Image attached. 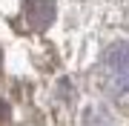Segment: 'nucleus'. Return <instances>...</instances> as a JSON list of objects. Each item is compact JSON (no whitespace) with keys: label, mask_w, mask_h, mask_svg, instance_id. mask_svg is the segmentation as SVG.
Wrapping results in <instances>:
<instances>
[{"label":"nucleus","mask_w":129,"mask_h":126,"mask_svg":"<svg viewBox=\"0 0 129 126\" xmlns=\"http://www.w3.org/2000/svg\"><path fill=\"white\" fill-rule=\"evenodd\" d=\"M0 63H3V55H0Z\"/></svg>","instance_id":"4"},{"label":"nucleus","mask_w":129,"mask_h":126,"mask_svg":"<svg viewBox=\"0 0 129 126\" xmlns=\"http://www.w3.org/2000/svg\"><path fill=\"white\" fill-rule=\"evenodd\" d=\"M0 126H12V109L0 100Z\"/></svg>","instance_id":"3"},{"label":"nucleus","mask_w":129,"mask_h":126,"mask_svg":"<svg viewBox=\"0 0 129 126\" xmlns=\"http://www.w3.org/2000/svg\"><path fill=\"white\" fill-rule=\"evenodd\" d=\"M52 14H55L52 0H26V3H23V17L29 20L32 29L49 26V23H52Z\"/></svg>","instance_id":"2"},{"label":"nucleus","mask_w":129,"mask_h":126,"mask_svg":"<svg viewBox=\"0 0 129 126\" xmlns=\"http://www.w3.org/2000/svg\"><path fill=\"white\" fill-rule=\"evenodd\" d=\"M101 80L109 92L123 95L129 92V43H118L103 55L101 63Z\"/></svg>","instance_id":"1"}]
</instances>
